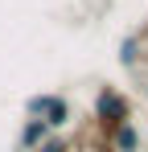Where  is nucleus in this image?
<instances>
[{
	"mask_svg": "<svg viewBox=\"0 0 148 152\" xmlns=\"http://www.w3.org/2000/svg\"><path fill=\"white\" fill-rule=\"evenodd\" d=\"M91 115H95V127L103 136H111L115 127L132 124V115H136V107H132V95H123L119 86H99L95 91V103H91Z\"/></svg>",
	"mask_w": 148,
	"mask_h": 152,
	"instance_id": "obj_1",
	"label": "nucleus"
},
{
	"mask_svg": "<svg viewBox=\"0 0 148 152\" xmlns=\"http://www.w3.org/2000/svg\"><path fill=\"white\" fill-rule=\"evenodd\" d=\"M25 119H41V124L58 136L62 127H70L74 107H70L66 95H58V91H41V95H29V99H25Z\"/></svg>",
	"mask_w": 148,
	"mask_h": 152,
	"instance_id": "obj_2",
	"label": "nucleus"
},
{
	"mask_svg": "<svg viewBox=\"0 0 148 152\" xmlns=\"http://www.w3.org/2000/svg\"><path fill=\"white\" fill-rule=\"evenodd\" d=\"M49 136H53V132H49L41 119H25L21 132H17V148H21V152H37V148L49 140Z\"/></svg>",
	"mask_w": 148,
	"mask_h": 152,
	"instance_id": "obj_3",
	"label": "nucleus"
},
{
	"mask_svg": "<svg viewBox=\"0 0 148 152\" xmlns=\"http://www.w3.org/2000/svg\"><path fill=\"white\" fill-rule=\"evenodd\" d=\"M107 144H111L115 152H140L144 140H140V127L136 124H123V127H115V132L107 136Z\"/></svg>",
	"mask_w": 148,
	"mask_h": 152,
	"instance_id": "obj_4",
	"label": "nucleus"
},
{
	"mask_svg": "<svg viewBox=\"0 0 148 152\" xmlns=\"http://www.w3.org/2000/svg\"><path fill=\"white\" fill-rule=\"evenodd\" d=\"M140 62H144V45H140V33H132V37H123V41H119V66L136 70Z\"/></svg>",
	"mask_w": 148,
	"mask_h": 152,
	"instance_id": "obj_5",
	"label": "nucleus"
},
{
	"mask_svg": "<svg viewBox=\"0 0 148 152\" xmlns=\"http://www.w3.org/2000/svg\"><path fill=\"white\" fill-rule=\"evenodd\" d=\"M66 148H70V140H66V136H49L37 152H66Z\"/></svg>",
	"mask_w": 148,
	"mask_h": 152,
	"instance_id": "obj_6",
	"label": "nucleus"
},
{
	"mask_svg": "<svg viewBox=\"0 0 148 152\" xmlns=\"http://www.w3.org/2000/svg\"><path fill=\"white\" fill-rule=\"evenodd\" d=\"M91 152H115V148H111V144H103V148H91Z\"/></svg>",
	"mask_w": 148,
	"mask_h": 152,
	"instance_id": "obj_7",
	"label": "nucleus"
},
{
	"mask_svg": "<svg viewBox=\"0 0 148 152\" xmlns=\"http://www.w3.org/2000/svg\"><path fill=\"white\" fill-rule=\"evenodd\" d=\"M12 152H21V148H12Z\"/></svg>",
	"mask_w": 148,
	"mask_h": 152,
	"instance_id": "obj_8",
	"label": "nucleus"
},
{
	"mask_svg": "<svg viewBox=\"0 0 148 152\" xmlns=\"http://www.w3.org/2000/svg\"><path fill=\"white\" fill-rule=\"evenodd\" d=\"M144 58H148V53H144Z\"/></svg>",
	"mask_w": 148,
	"mask_h": 152,
	"instance_id": "obj_9",
	"label": "nucleus"
},
{
	"mask_svg": "<svg viewBox=\"0 0 148 152\" xmlns=\"http://www.w3.org/2000/svg\"><path fill=\"white\" fill-rule=\"evenodd\" d=\"M66 152H70V148H66Z\"/></svg>",
	"mask_w": 148,
	"mask_h": 152,
	"instance_id": "obj_10",
	"label": "nucleus"
}]
</instances>
